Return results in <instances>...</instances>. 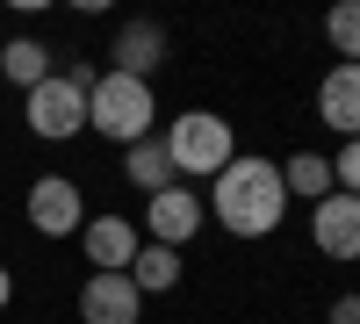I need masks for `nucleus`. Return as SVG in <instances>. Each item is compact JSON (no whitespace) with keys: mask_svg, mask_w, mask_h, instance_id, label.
Returning <instances> with one entry per match:
<instances>
[{"mask_svg":"<svg viewBox=\"0 0 360 324\" xmlns=\"http://www.w3.org/2000/svg\"><path fill=\"white\" fill-rule=\"evenodd\" d=\"M108 58H115L108 72L152 79V72H159V58H166V29H159V22H123V29H115V44H108Z\"/></svg>","mask_w":360,"mask_h":324,"instance_id":"nucleus-10","label":"nucleus"},{"mask_svg":"<svg viewBox=\"0 0 360 324\" xmlns=\"http://www.w3.org/2000/svg\"><path fill=\"white\" fill-rule=\"evenodd\" d=\"M29 130H37L44 144H65V137H79L86 130V86H72L65 72H51L44 86H29Z\"/></svg>","mask_w":360,"mask_h":324,"instance_id":"nucleus-4","label":"nucleus"},{"mask_svg":"<svg viewBox=\"0 0 360 324\" xmlns=\"http://www.w3.org/2000/svg\"><path fill=\"white\" fill-rule=\"evenodd\" d=\"M324 37H332L339 65H360V0H339V8L324 15Z\"/></svg>","mask_w":360,"mask_h":324,"instance_id":"nucleus-16","label":"nucleus"},{"mask_svg":"<svg viewBox=\"0 0 360 324\" xmlns=\"http://www.w3.org/2000/svg\"><path fill=\"white\" fill-rule=\"evenodd\" d=\"M123 181L130 188H144V195H159V188H173L180 173H173V159H166V137L152 130V137H137L130 152H123Z\"/></svg>","mask_w":360,"mask_h":324,"instance_id":"nucleus-12","label":"nucleus"},{"mask_svg":"<svg viewBox=\"0 0 360 324\" xmlns=\"http://www.w3.org/2000/svg\"><path fill=\"white\" fill-rule=\"evenodd\" d=\"M86 223V202L65 173H44L37 188H29V231H44V238H79Z\"/></svg>","mask_w":360,"mask_h":324,"instance_id":"nucleus-7","label":"nucleus"},{"mask_svg":"<svg viewBox=\"0 0 360 324\" xmlns=\"http://www.w3.org/2000/svg\"><path fill=\"white\" fill-rule=\"evenodd\" d=\"M202 216H209V202L188 188V181H173V188H159V195H144V245H188L195 231H202Z\"/></svg>","mask_w":360,"mask_h":324,"instance_id":"nucleus-5","label":"nucleus"},{"mask_svg":"<svg viewBox=\"0 0 360 324\" xmlns=\"http://www.w3.org/2000/svg\"><path fill=\"white\" fill-rule=\"evenodd\" d=\"M144 296L130 288V274H86L79 288V324H137Z\"/></svg>","mask_w":360,"mask_h":324,"instance_id":"nucleus-9","label":"nucleus"},{"mask_svg":"<svg viewBox=\"0 0 360 324\" xmlns=\"http://www.w3.org/2000/svg\"><path fill=\"white\" fill-rule=\"evenodd\" d=\"M209 202H217V223L231 231V238H266V231H281V216H288L281 166L252 159V152H238L217 181H209Z\"/></svg>","mask_w":360,"mask_h":324,"instance_id":"nucleus-1","label":"nucleus"},{"mask_svg":"<svg viewBox=\"0 0 360 324\" xmlns=\"http://www.w3.org/2000/svg\"><path fill=\"white\" fill-rule=\"evenodd\" d=\"M332 188H339V195H360V137L339 144V159H332Z\"/></svg>","mask_w":360,"mask_h":324,"instance_id":"nucleus-17","label":"nucleus"},{"mask_svg":"<svg viewBox=\"0 0 360 324\" xmlns=\"http://www.w3.org/2000/svg\"><path fill=\"white\" fill-rule=\"evenodd\" d=\"M281 188L303 195V202H324V195H332V159H324V152H295L281 166Z\"/></svg>","mask_w":360,"mask_h":324,"instance_id":"nucleus-15","label":"nucleus"},{"mask_svg":"<svg viewBox=\"0 0 360 324\" xmlns=\"http://www.w3.org/2000/svg\"><path fill=\"white\" fill-rule=\"evenodd\" d=\"M0 72H8L22 94H29V86H44V79H51V51H44L37 37H15L8 51H0Z\"/></svg>","mask_w":360,"mask_h":324,"instance_id":"nucleus-14","label":"nucleus"},{"mask_svg":"<svg viewBox=\"0 0 360 324\" xmlns=\"http://www.w3.org/2000/svg\"><path fill=\"white\" fill-rule=\"evenodd\" d=\"M86 130H101L108 144H130L159 130V101H152V79H130V72H101L94 94H86Z\"/></svg>","mask_w":360,"mask_h":324,"instance_id":"nucleus-2","label":"nucleus"},{"mask_svg":"<svg viewBox=\"0 0 360 324\" xmlns=\"http://www.w3.org/2000/svg\"><path fill=\"white\" fill-rule=\"evenodd\" d=\"M310 245L324 259H360V195H324L310 202Z\"/></svg>","mask_w":360,"mask_h":324,"instance_id":"nucleus-6","label":"nucleus"},{"mask_svg":"<svg viewBox=\"0 0 360 324\" xmlns=\"http://www.w3.org/2000/svg\"><path fill=\"white\" fill-rule=\"evenodd\" d=\"M166 159L180 181H217V173L238 159V137H231V115L217 108H188L166 123Z\"/></svg>","mask_w":360,"mask_h":324,"instance_id":"nucleus-3","label":"nucleus"},{"mask_svg":"<svg viewBox=\"0 0 360 324\" xmlns=\"http://www.w3.org/2000/svg\"><path fill=\"white\" fill-rule=\"evenodd\" d=\"M317 123H332L339 137H360V65H332V72H324Z\"/></svg>","mask_w":360,"mask_h":324,"instance_id":"nucleus-11","label":"nucleus"},{"mask_svg":"<svg viewBox=\"0 0 360 324\" xmlns=\"http://www.w3.org/2000/svg\"><path fill=\"white\" fill-rule=\"evenodd\" d=\"M8 303H15V274L0 267V310H8Z\"/></svg>","mask_w":360,"mask_h":324,"instance_id":"nucleus-19","label":"nucleus"},{"mask_svg":"<svg viewBox=\"0 0 360 324\" xmlns=\"http://www.w3.org/2000/svg\"><path fill=\"white\" fill-rule=\"evenodd\" d=\"M79 245H86V259H94V274H130L144 231L123 223V216H86V223H79Z\"/></svg>","mask_w":360,"mask_h":324,"instance_id":"nucleus-8","label":"nucleus"},{"mask_svg":"<svg viewBox=\"0 0 360 324\" xmlns=\"http://www.w3.org/2000/svg\"><path fill=\"white\" fill-rule=\"evenodd\" d=\"M130 288H137V296H166V288H180V252L173 245H137Z\"/></svg>","mask_w":360,"mask_h":324,"instance_id":"nucleus-13","label":"nucleus"},{"mask_svg":"<svg viewBox=\"0 0 360 324\" xmlns=\"http://www.w3.org/2000/svg\"><path fill=\"white\" fill-rule=\"evenodd\" d=\"M332 324H360V296H339L332 303Z\"/></svg>","mask_w":360,"mask_h":324,"instance_id":"nucleus-18","label":"nucleus"}]
</instances>
